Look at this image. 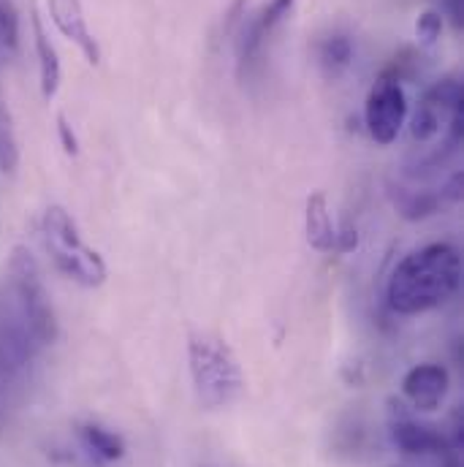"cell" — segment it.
<instances>
[{"mask_svg": "<svg viewBox=\"0 0 464 467\" xmlns=\"http://www.w3.org/2000/svg\"><path fill=\"white\" fill-rule=\"evenodd\" d=\"M443 33V16L438 11H424L416 22V36L421 47H435Z\"/></svg>", "mask_w": 464, "mask_h": 467, "instance_id": "cell-18", "label": "cell"}, {"mask_svg": "<svg viewBox=\"0 0 464 467\" xmlns=\"http://www.w3.org/2000/svg\"><path fill=\"white\" fill-rule=\"evenodd\" d=\"M30 25H33V41H36V55H38L41 96L46 101H52L57 96V90H60L63 71H60V55H57L55 44L49 41V36L44 30V22H41V14H38L36 3H30Z\"/></svg>", "mask_w": 464, "mask_h": 467, "instance_id": "cell-13", "label": "cell"}, {"mask_svg": "<svg viewBox=\"0 0 464 467\" xmlns=\"http://www.w3.org/2000/svg\"><path fill=\"white\" fill-rule=\"evenodd\" d=\"M41 242L44 250L49 253L55 269L66 275L68 280L85 285V288H98L107 283V264L98 250H93L82 234L71 213H66L60 204H49L41 215Z\"/></svg>", "mask_w": 464, "mask_h": 467, "instance_id": "cell-4", "label": "cell"}, {"mask_svg": "<svg viewBox=\"0 0 464 467\" xmlns=\"http://www.w3.org/2000/svg\"><path fill=\"white\" fill-rule=\"evenodd\" d=\"M446 3H449V16H451L454 27L459 30L464 22V0H446Z\"/></svg>", "mask_w": 464, "mask_h": 467, "instance_id": "cell-20", "label": "cell"}, {"mask_svg": "<svg viewBox=\"0 0 464 467\" xmlns=\"http://www.w3.org/2000/svg\"><path fill=\"white\" fill-rule=\"evenodd\" d=\"M407 117V99L402 90V82L380 74L377 82L372 85L369 96H366V107H364V122H366V133L377 141V144H391L397 141L402 125Z\"/></svg>", "mask_w": 464, "mask_h": 467, "instance_id": "cell-6", "label": "cell"}, {"mask_svg": "<svg viewBox=\"0 0 464 467\" xmlns=\"http://www.w3.org/2000/svg\"><path fill=\"white\" fill-rule=\"evenodd\" d=\"M464 109V88L457 77H446L435 82L418 101L413 119H410V136L418 144H427L438 139L443 130H449L451 117Z\"/></svg>", "mask_w": 464, "mask_h": 467, "instance_id": "cell-5", "label": "cell"}, {"mask_svg": "<svg viewBox=\"0 0 464 467\" xmlns=\"http://www.w3.org/2000/svg\"><path fill=\"white\" fill-rule=\"evenodd\" d=\"M451 389V375L443 364L438 361H424L416 364L413 369L405 372L402 378V394L416 410H438Z\"/></svg>", "mask_w": 464, "mask_h": 467, "instance_id": "cell-10", "label": "cell"}, {"mask_svg": "<svg viewBox=\"0 0 464 467\" xmlns=\"http://www.w3.org/2000/svg\"><path fill=\"white\" fill-rule=\"evenodd\" d=\"M8 294H11V310L14 321L25 329V335L36 346H52L60 337L57 313L52 307V296L41 280L38 261L33 253L22 244L11 250L8 258Z\"/></svg>", "mask_w": 464, "mask_h": 467, "instance_id": "cell-3", "label": "cell"}, {"mask_svg": "<svg viewBox=\"0 0 464 467\" xmlns=\"http://www.w3.org/2000/svg\"><path fill=\"white\" fill-rule=\"evenodd\" d=\"M188 364L193 391L201 408L221 410L244 391V375L232 346L212 332H193L188 340Z\"/></svg>", "mask_w": 464, "mask_h": 467, "instance_id": "cell-2", "label": "cell"}, {"mask_svg": "<svg viewBox=\"0 0 464 467\" xmlns=\"http://www.w3.org/2000/svg\"><path fill=\"white\" fill-rule=\"evenodd\" d=\"M464 191V174L454 171L443 188L438 191H418V188H405V185H394L388 182V199L394 204V210L405 218V221H427L438 213H443L451 204L462 202Z\"/></svg>", "mask_w": 464, "mask_h": 467, "instance_id": "cell-8", "label": "cell"}, {"mask_svg": "<svg viewBox=\"0 0 464 467\" xmlns=\"http://www.w3.org/2000/svg\"><path fill=\"white\" fill-rule=\"evenodd\" d=\"M46 5H49V16H52L55 27L68 41H74L79 47V52L85 55V60L90 66H98L101 63V47L88 27L82 0H46Z\"/></svg>", "mask_w": 464, "mask_h": 467, "instance_id": "cell-11", "label": "cell"}, {"mask_svg": "<svg viewBox=\"0 0 464 467\" xmlns=\"http://www.w3.org/2000/svg\"><path fill=\"white\" fill-rule=\"evenodd\" d=\"M79 441H82V446H85L96 460H101V462H117V460H122L125 451H128V446H125V441H122L119 432L104 427V424H96V421L79 427Z\"/></svg>", "mask_w": 464, "mask_h": 467, "instance_id": "cell-14", "label": "cell"}, {"mask_svg": "<svg viewBox=\"0 0 464 467\" xmlns=\"http://www.w3.org/2000/svg\"><path fill=\"white\" fill-rule=\"evenodd\" d=\"M318 63L326 79H340L353 63V41L345 33H332L318 47Z\"/></svg>", "mask_w": 464, "mask_h": 467, "instance_id": "cell-15", "label": "cell"}, {"mask_svg": "<svg viewBox=\"0 0 464 467\" xmlns=\"http://www.w3.org/2000/svg\"><path fill=\"white\" fill-rule=\"evenodd\" d=\"M388 430H391V441L402 454L410 457H427V454H449L457 451L449 441L446 432H440L435 424L418 421L416 416H410L405 410L402 402L391 400V416H388Z\"/></svg>", "mask_w": 464, "mask_h": 467, "instance_id": "cell-7", "label": "cell"}, {"mask_svg": "<svg viewBox=\"0 0 464 467\" xmlns=\"http://www.w3.org/2000/svg\"><path fill=\"white\" fill-rule=\"evenodd\" d=\"M304 234L310 247H315L318 253H337V239L340 229L335 226L332 210H329V199L324 191H315L307 196L304 204Z\"/></svg>", "mask_w": 464, "mask_h": 467, "instance_id": "cell-12", "label": "cell"}, {"mask_svg": "<svg viewBox=\"0 0 464 467\" xmlns=\"http://www.w3.org/2000/svg\"><path fill=\"white\" fill-rule=\"evenodd\" d=\"M291 8H294V0H269L255 16L242 22L239 36H236V63H239V77L242 79L258 66L269 36L291 14Z\"/></svg>", "mask_w": 464, "mask_h": 467, "instance_id": "cell-9", "label": "cell"}, {"mask_svg": "<svg viewBox=\"0 0 464 467\" xmlns=\"http://www.w3.org/2000/svg\"><path fill=\"white\" fill-rule=\"evenodd\" d=\"M19 166V139L14 128V117L5 104H0V171L14 174Z\"/></svg>", "mask_w": 464, "mask_h": 467, "instance_id": "cell-16", "label": "cell"}, {"mask_svg": "<svg viewBox=\"0 0 464 467\" xmlns=\"http://www.w3.org/2000/svg\"><path fill=\"white\" fill-rule=\"evenodd\" d=\"M19 49V16L11 0H0V57H11Z\"/></svg>", "mask_w": 464, "mask_h": 467, "instance_id": "cell-17", "label": "cell"}, {"mask_svg": "<svg viewBox=\"0 0 464 467\" xmlns=\"http://www.w3.org/2000/svg\"><path fill=\"white\" fill-rule=\"evenodd\" d=\"M462 285V255L449 242H432L405 255L386 285L397 316H421L443 307Z\"/></svg>", "mask_w": 464, "mask_h": 467, "instance_id": "cell-1", "label": "cell"}, {"mask_svg": "<svg viewBox=\"0 0 464 467\" xmlns=\"http://www.w3.org/2000/svg\"><path fill=\"white\" fill-rule=\"evenodd\" d=\"M57 136H60V147L66 150V155L77 158L79 155V136H77L71 119L66 115H57Z\"/></svg>", "mask_w": 464, "mask_h": 467, "instance_id": "cell-19", "label": "cell"}]
</instances>
